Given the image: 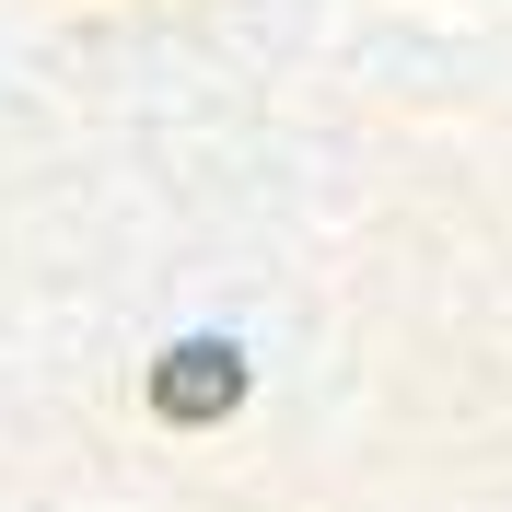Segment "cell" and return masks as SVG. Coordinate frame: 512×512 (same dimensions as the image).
I'll list each match as a JSON object with an SVG mask.
<instances>
[{
    "instance_id": "6da1fadb",
    "label": "cell",
    "mask_w": 512,
    "mask_h": 512,
    "mask_svg": "<svg viewBox=\"0 0 512 512\" xmlns=\"http://www.w3.org/2000/svg\"><path fill=\"white\" fill-rule=\"evenodd\" d=\"M245 408V350L233 338H175V350L152 361V419H175V431H210V419Z\"/></svg>"
}]
</instances>
